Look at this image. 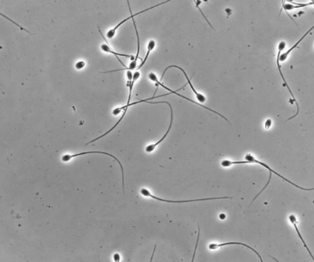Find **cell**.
Here are the masks:
<instances>
[{
  "mask_svg": "<svg viewBox=\"0 0 314 262\" xmlns=\"http://www.w3.org/2000/svg\"><path fill=\"white\" fill-rule=\"evenodd\" d=\"M290 3H282V7L285 11L291 10L295 9L304 7L313 4V2L306 3H297L292 1H289Z\"/></svg>",
  "mask_w": 314,
  "mask_h": 262,
  "instance_id": "obj_10",
  "label": "cell"
},
{
  "mask_svg": "<svg viewBox=\"0 0 314 262\" xmlns=\"http://www.w3.org/2000/svg\"><path fill=\"white\" fill-rule=\"evenodd\" d=\"M94 153L102 154L110 156L118 162L120 166L121 169H122L123 168L122 164L119 160L115 156L109 153L100 151H90L81 152L72 155L66 154L62 156V160L63 162H67L74 157L86 154Z\"/></svg>",
  "mask_w": 314,
  "mask_h": 262,
  "instance_id": "obj_5",
  "label": "cell"
},
{
  "mask_svg": "<svg viewBox=\"0 0 314 262\" xmlns=\"http://www.w3.org/2000/svg\"><path fill=\"white\" fill-rule=\"evenodd\" d=\"M289 219L290 222L293 224V225L300 239L302 242L303 244L304 245V246L306 248L307 250L308 251V253L310 255L311 257L312 258L313 260H314V258L312 254L310 252L309 248H308L307 245L306 244L304 241L300 233L299 232V230L298 229V227L297 225V220L295 217L293 215H291L289 217Z\"/></svg>",
  "mask_w": 314,
  "mask_h": 262,
  "instance_id": "obj_12",
  "label": "cell"
},
{
  "mask_svg": "<svg viewBox=\"0 0 314 262\" xmlns=\"http://www.w3.org/2000/svg\"><path fill=\"white\" fill-rule=\"evenodd\" d=\"M127 4L130 13V16L122 20L118 24H117L113 28L109 30L107 33L106 34V37L109 39H111L112 38L115 36L117 30L125 22L128 21V20L138 15L141 14L143 13H144L145 12L148 11L149 10H151L155 7L160 6L159 4H156L152 6L151 7L148 8H147L141 11H140L134 14H133L132 10L131 8V6L129 3L128 1H127Z\"/></svg>",
  "mask_w": 314,
  "mask_h": 262,
  "instance_id": "obj_3",
  "label": "cell"
},
{
  "mask_svg": "<svg viewBox=\"0 0 314 262\" xmlns=\"http://www.w3.org/2000/svg\"><path fill=\"white\" fill-rule=\"evenodd\" d=\"M272 124V121L270 119H268L265 122V126L266 129H267L270 128Z\"/></svg>",
  "mask_w": 314,
  "mask_h": 262,
  "instance_id": "obj_17",
  "label": "cell"
},
{
  "mask_svg": "<svg viewBox=\"0 0 314 262\" xmlns=\"http://www.w3.org/2000/svg\"><path fill=\"white\" fill-rule=\"evenodd\" d=\"M175 68L179 69L182 72L187 81L188 83L189 84L190 88L194 94L196 95V98L198 101L201 103H203L205 102L206 100V98L205 97L203 94L197 92L192 85L190 81V80L185 70L181 67L177 65H176L175 66Z\"/></svg>",
  "mask_w": 314,
  "mask_h": 262,
  "instance_id": "obj_8",
  "label": "cell"
},
{
  "mask_svg": "<svg viewBox=\"0 0 314 262\" xmlns=\"http://www.w3.org/2000/svg\"><path fill=\"white\" fill-rule=\"evenodd\" d=\"M155 46V42L153 40H151L149 41L147 47V51L145 56V57L141 63L138 66L137 70L141 68L145 64L151 52L154 49Z\"/></svg>",
  "mask_w": 314,
  "mask_h": 262,
  "instance_id": "obj_13",
  "label": "cell"
},
{
  "mask_svg": "<svg viewBox=\"0 0 314 262\" xmlns=\"http://www.w3.org/2000/svg\"><path fill=\"white\" fill-rule=\"evenodd\" d=\"M225 216L224 214H221L219 215V218L221 219H224L225 218Z\"/></svg>",
  "mask_w": 314,
  "mask_h": 262,
  "instance_id": "obj_18",
  "label": "cell"
},
{
  "mask_svg": "<svg viewBox=\"0 0 314 262\" xmlns=\"http://www.w3.org/2000/svg\"><path fill=\"white\" fill-rule=\"evenodd\" d=\"M85 65V62L82 60L79 61L77 62L75 65L76 69L78 70L82 69Z\"/></svg>",
  "mask_w": 314,
  "mask_h": 262,
  "instance_id": "obj_15",
  "label": "cell"
},
{
  "mask_svg": "<svg viewBox=\"0 0 314 262\" xmlns=\"http://www.w3.org/2000/svg\"><path fill=\"white\" fill-rule=\"evenodd\" d=\"M243 245L247 247L249 249L252 250L255 253L257 256L258 257L260 261L261 262H263V260L262 259V258L260 255L256 251L255 249H253V248L251 247V246L248 245L241 242H235V241H230L228 242L224 243H221L219 244H210L209 246V248L210 249H216L220 247L226 245Z\"/></svg>",
  "mask_w": 314,
  "mask_h": 262,
  "instance_id": "obj_7",
  "label": "cell"
},
{
  "mask_svg": "<svg viewBox=\"0 0 314 262\" xmlns=\"http://www.w3.org/2000/svg\"><path fill=\"white\" fill-rule=\"evenodd\" d=\"M244 159L246 161L247 164H257L261 165L269 171V175L268 179L265 185L262 189V191H264L269 184L271 179L272 173H274L279 178H281V179H283L284 181H285L289 184L292 185L296 187L301 190H302V187L296 184L289 180L283 175H281L280 174L277 172L276 171L273 170L266 163L256 158L251 153H247L244 156Z\"/></svg>",
  "mask_w": 314,
  "mask_h": 262,
  "instance_id": "obj_1",
  "label": "cell"
},
{
  "mask_svg": "<svg viewBox=\"0 0 314 262\" xmlns=\"http://www.w3.org/2000/svg\"><path fill=\"white\" fill-rule=\"evenodd\" d=\"M314 28L313 25L305 33L300 39L297 42H296L290 48L285 52L283 53L280 55L279 59L280 62H283L287 58L288 56L290 53L302 41L305 37Z\"/></svg>",
  "mask_w": 314,
  "mask_h": 262,
  "instance_id": "obj_9",
  "label": "cell"
},
{
  "mask_svg": "<svg viewBox=\"0 0 314 262\" xmlns=\"http://www.w3.org/2000/svg\"><path fill=\"white\" fill-rule=\"evenodd\" d=\"M140 73L138 71H136L133 74L132 79L128 81V86L129 87V94L127 104L130 103L131 100L133 88L135 82L140 76Z\"/></svg>",
  "mask_w": 314,
  "mask_h": 262,
  "instance_id": "obj_11",
  "label": "cell"
},
{
  "mask_svg": "<svg viewBox=\"0 0 314 262\" xmlns=\"http://www.w3.org/2000/svg\"><path fill=\"white\" fill-rule=\"evenodd\" d=\"M159 102L160 103H166L168 105L169 107H170V124L169 125V126L168 128V129L167 132L165 133L164 135L162 137L160 140H159L156 143L154 144L149 145L146 147L145 148V151L147 152H150L153 151L155 149V147L157 146L161 142L163 141L165 138L166 137V136L168 134L172 127L173 120V110L171 105L169 102L166 101H160Z\"/></svg>",
  "mask_w": 314,
  "mask_h": 262,
  "instance_id": "obj_6",
  "label": "cell"
},
{
  "mask_svg": "<svg viewBox=\"0 0 314 262\" xmlns=\"http://www.w3.org/2000/svg\"><path fill=\"white\" fill-rule=\"evenodd\" d=\"M98 31L101 34V37H103L105 42L106 44H103L100 46V48L101 50L103 52L107 53L112 54L114 55L118 60L119 61V62L124 67H126V65L123 63V62L118 57V56H122L124 57H126L127 58H130L132 60H133L135 58L134 56L132 55L127 54L124 53H121L115 51L113 50V49L110 47L109 44L108 42L107 41L106 39L100 30V29L98 28Z\"/></svg>",
  "mask_w": 314,
  "mask_h": 262,
  "instance_id": "obj_4",
  "label": "cell"
},
{
  "mask_svg": "<svg viewBox=\"0 0 314 262\" xmlns=\"http://www.w3.org/2000/svg\"><path fill=\"white\" fill-rule=\"evenodd\" d=\"M141 194L142 195L145 197H150L154 199L160 201L172 203H183L193 202L206 201L210 200L225 199L226 198V196H222L180 200H168L161 198L153 195L146 188H144L143 190L141 192Z\"/></svg>",
  "mask_w": 314,
  "mask_h": 262,
  "instance_id": "obj_2",
  "label": "cell"
},
{
  "mask_svg": "<svg viewBox=\"0 0 314 262\" xmlns=\"http://www.w3.org/2000/svg\"><path fill=\"white\" fill-rule=\"evenodd\" d=\"M200 230L199 227L198 226V235H197V240H196V244H195V247L194 249V252H193V257H192V262L193 261V260L194 259V257L195 256L196 252V249H197V246L198 244V241H199V236H200Z\"/></svg>",
  "mask_w": 314,
  "mask_h": 262,
  "instance_id": "obj_16",
  "label": "cell"
},
{
  "mask_svg": "<svg viewBox=\"0 0 314 262\" xmlns=\"http://www.w3.org/2000/svg\"><path fill=\"white\" fill-rule=\"evenodd\" d=\"M194 1L195 3L196 4V7L199 10V11L201 13V14L203 16V17H204V18L206 20V21L208 23V24H209V26H210L213 29H214V28L213 27V26L209 22V21L208 20V19H207V18H206V17L205 16V15H204V13H203L202 11L201 10V9H200V7L199 6V5L200 4H201V1H200V0Z\"/></svg>",
  "mask_w": 314,
  "mask_h": 262,
  "instance_id": "obj_14",
  "label": "cell"
}]
</instances>
